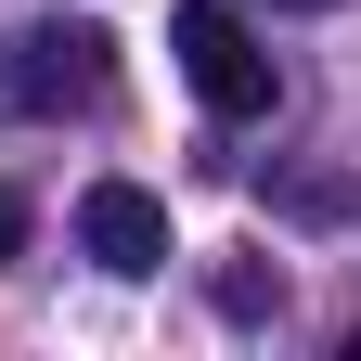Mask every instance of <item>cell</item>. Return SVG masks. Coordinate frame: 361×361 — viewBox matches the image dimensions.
<instances>
[{
	"mask_svg": "<svg viewBox=\"0 0 361 361\" xmlns=\"http://www.w3.org/2000/svg\"><path fill=\"white\" fill-rule=\"evenodd\" d=\"M168 52H180V78H194L207 116H271V52L245 39V13L180 0V13H168Z\"/></svg>",
	"mask_w": 361,
	"mask_h": 361,
	"instance_id": "obj_2",
	"label": "cell"
},
{
	"mask_svg": "<svg viewBox=\"0 0 361 361\" xmlns=\"http://www.w3.org/2000/svg\"><path fill=\"white\" fill-rule=\"evenodd\" d=\"M219 310H233V323H271L284 284H271V271H219Z\"/></svg>",
	"mask_w": 361,
	"mask_h": 361,
	"instance_id": "obj_4",
	"label": "cell"
},
{
	"mask_svg": "<svg viewBox=\"0 0 361 361\" xmlns=\"http://www.w3.org/2000/svg\"><path fill=\"white\" fill-rule=\"evenodd\" d=\"M13 258H26V194L0 180V271H13Z\"/></svg>",
	"mask_w": 361,
	"mask_h": 361,
	"instance_id": "obj_5",
	"label": "cell"
},
{
	"mask_svg": "<svg viewBox=\"0 0 361 361\" xmlns=\"http://www.w3.org/2000/svg\"><path fill=\"white\" fill-rule=\"evenodd\" d=\"M78 245H90V271H116V284H155L168 271V207L142 180H90L78 194Z\"/></svg>",
	"mask_w": 361,
	"mask_h": 361,
	"instance_id": "obj_3",
	"label": "cell"
},
{
	"mask_svg": "<svg viewBox=\"0 0 361 361\" xmlns=\"http://www.w3.org/2000/svg\"><path fill=\"white\" fill-rule=\"evenodd\" d=\"M116 90V39L104 26H26L0 52V116H90Z\"/></svg>",
	"mask_w": 361,
	"mask_h": 361,
	"instance_id": "obj_1",
	"label": "cell"
}]
</instances>
